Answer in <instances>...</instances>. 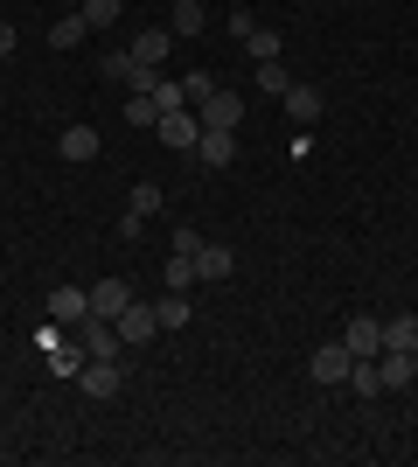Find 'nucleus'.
I'll list each match as a JSON object with an SVG mask.
<instances>
[{
	"label": "nucleus",
	"mask_w": 418,
	"mask_h": 467,
	"mask_svg": "<svg viewBox=\"0 0 418 467\" xmlns=\"http://www.w3.org/2000/svg\"><path fill=\"white\" fill-rule=\"evenodd\" d=\"M349 363H356V356H349V342H321V349L307 356V377H314L321 390H335V384H349Z\"/></svg>",
	"instance_id": "nucleus-1"
},
{
	"label": "nucleus",
	"mask_w": 418,
	"mask_h": 467,
	"mask_svg": "<svg viewBox=\"0 0 418 467\" xmlns=\"http://www.w3.org/2000/svg\"><path fill=\"white\" fill-rule=\"evenodd\" d=\"M77 342L91 349V363H119V349H126V335L112 328V321H98V314H84V321H77Z\"/></svg>",
	"instance_id": "nucleus-2"
},
{
	"label": "nucleus",
	"mask_w": 418,
	"mask_h": 467,
	"mask_svg": "<svg viewBox=\"0 0 418 467\" xmlns=\"http://www.w3.org/2000/svg\"><path fill=\"white\" fill-rule=\"evenodd\" d=\"M196 119H202V126H217V133H238V126H244V98L238 91H209Z\"/></svg>",
	"instance_id": "nucleus-3"
},
{
	"label": "nucleus",
	"mask_w": 418,
	"mask_h": 467,
	"mask_svg": "<svg viewBox=\"0 0 418 467\" xmlns=\"http://www.w3.org/2000/svg\"><path fill=\"white\" fill-rule=\"evenodd\" d=\"M133 300H139V293L126 286V279H98V286H91V314H98V321H119Z\"/></svg>",
	"instance_id": "nucleus-4"
},
{
	"label": "nucleus",
	"mask_w": 418,
	"mask_h": 467,
	"mask_svg": "<svg viewBox=\"0 0 418 467\" xmlns=\"http://www.w3.org/2000/svg\"><path fill=\"white\" fill-rule=\"evenodd\" d=\"M196 140H202V119H196V112H168V119H160V147L196 154Z\"/></svg>",
	"instance_id": "nucleus-5"
},
{
	"label": "nucleus",
	"mask_w": 418,
	"mask_h": 467,
	"mask_svg": "<svg viewBox=\"0 0 418 467\" xmlns=\"http://www.w3.org/2000/svg\"><path fill=\"white\" fill-rule=\"evenodd\" d=\"M230 273H238V252L202 237V244H196V279H209V286H217V279H230Z\"/></svg>",
	"instance_id": "nucleus-6"
},
{
	"label": "nucleus",
	"mask_w": 418,
	"mask_h": 467,
	"mask_svg": "<svg viewBox=\"0 0 418 467\" xmlns=\"http://www.w3.org/2000/svg\"><path fill=\"white\" fill-rule=\"evenodd\" d=\"M112 328H119L126 342H154V335H160V314H154V300H133V307H126L119 321H112Z\"/></svg>",
	"instance_id": "nucleus-7"
},
{
	"label": "nucleus",
	"mask_w": 418,
	"mask_h": 467,
	"mask_svg": "<svg viewBox=\"0 0 418 467\" xmlns=\"http://www.w3.org/2000/svg\"><path fill=\"white\" fill-rule=\"evenodd\" d=\"M196 161H202V168H230V161H238V133H217V126H202Z\"/></svg>",
	"instance_id": "nucleus-8"
},
{
	"label": "nucleus",
	"mask_w": 418,
	"mask_h": 467,
	"mask_svg": "<svg viewBox=\"0 0 418 467\" xmlns=\"http://www.w3.org/2000/svg\"><path fill=\"white\" fill-rule=\"evenodd\" d=\"M49 314H56L63 328H77L84 314H91V286H56L49 293Z\"/></svg>",
	"instance_id": "nucleus-9"
},
{
	"label": "nucleus",
	"mask_w": 418,
	"mask_h": 467,
	"mask_svg": "<svg viewBox=\"0 0 418 467\" xmlns=\"http://www.w3.org/2000/svg\"><path fill=\"white\" fill-rule=\"evenodd\" d=\"M342 342H349V356H383V321H370V314H356V321L342 328Z\"/></svg>",
	"instance_id": "nucleus-10"
},
{
	"label": "nucleus",
	"mask_w": 418,
	"mask_h": 467,
	"mask_svg": "<svg viewBox=\"0 0 418 467\" xmlns=\"http://www.w3.org/2000/svg\"><path fill=\"white\" fill-rule=\"evenodd\" d=\"M84 390L105 405V398H119V390H126V370H119V363H84Z\"/></svg>",
	"instance_id": "nucleus-11"
},
{
	"label": "nucleus",
	"mask_w": 418,
	"mask_h": 467,
	"mask_svg": "<svg viewBox=\"0 0 418 467\" xmlns=\"http://www.w3.org/2000/svg\"><path fill=\"white\" fill-rule=\"evenodd\" d=\"M56 154L63 161H98V126H63Z\"/></svg>",
	"instance_id": "nucleus-12"
},
{
	"label": "nucleus",
	"mask_w": 418,
	"mask_h": 467,
	"mask_svg": "<svg viewBox=\"0 0 418 467\" xmlns=\"http://www.w3.org/2000/svg\"><path fill=\"white\" fill-rule=\"evenodd\" d=\"M126 49H133V63H154V70H160V63H168V49H175V36H168V28H147V36H133Z\"/></svg>",
	"instance_id": "nucleus-13"
},
{
	"label": "nucleus",
	"mask_w": 418,
	"mask_h": 467,
	"mask_svg": "<svg viewBox=\"0 0 418 467\" xmlns=\"http://www.w3.org/2000/svg\"><path fill=\"white\" fill-rule=\"evenodd\" d=\"M84 363H91V349H84V342H63V335L49 342V370H56V377H84Z\"/></svg>",
	"instance_id": "nucleus-14"
},
{
	"label": "nucleus",
	"mask_w": 418,
	"mask_h": 467,
	"mask_svg": "<svg viewBox=\"0 0 418 467\" xmlns=\"http://www.w3.org/2000/svg\"><path fill=\"white\" fill-rule=\"evenodd\" d=\"M202 0H175V7H168V36H202Z\"/></svg>",
	"instance_id": "nucleus-15"
},
{
	"label": "nucleus",
	"mask_w": 418,
	"mask_h": 467,
	"mask_svg": "<svg viewBox=\"0 0 418 467\" xmlns=\"http://www.w3.org/2000/svg\"><path fill=\"white\" fill-rule=\"evenodd\" d=\"M383 349H418V314H391L383 321Z\"/></svg>",
	"instance_id": "nucleus-16"
},
{
	"label": "nucleus",
	"mask_w": 418,
	"mask_h": 467,
	"mask_svg": "<svg viewBox=\"0 0 418 467\" xmlns=\"http://www.w3.org/2000/svg\"><path fill=\"white\" fill-rule=\"evenodd\" d=\"M349 390H356V398H377V390H383L377 356H356V363H349Z\"/></svg>",
	"instance_id": "nucleus-17"
},
{
	"label": "nucleus",
	"mask_w": 418,
	"mask_h": 467,
	"mask_svg": "<svg viewBox=\"0 0 418 467\" xmlns=\"http://www.w3.org/2000/svg\"><path fill=\"white\" fill-rule=\"evenodd\" d=\"M286 112H293L300 126H314V119H321V91H314V84H293V91H286Z\"/></svg>",
	"instance_id": "nucleus-18"
},
{
	"label": "nucleus",
	"mask_w": 418,
	"mask_h": 467,
	"mask_svg": "<svg viewBox=\"0 0 418 467\" xmlns=\"http://www.w3.org/2000/svg\"><path fill=\"white\" fill-rule=\"evenodd\" d=\"M154 314H160V328H189V293L168 286V293L154 300Z\"/></svg>",
	"instance_id": "nucleus-19"
},
{
	"label": "nucleus",
	"mask_w": 418,
	"mask_h": 467,
	"mask_svg": "<svg viewBox=\"0 0 418 467\" xmlns=\"http://www.w3.org/2000/svg\"><path fill=\"white\" fill-rule=\"evenodd\" d=\"M84 36H91V21H84V15H63L56 28H49V49H77Z\"/></svg>",
	"instance_id": "nucleus-20"
},
{
	"label": "nucleus",
	"mask_w": 418,
	"mask_h": 467,
	"mask_svg": "<svg viewBox=\"0 0 418 467\" xmlns=\"http://www.w3.org/2000/svg\"><path fill=\"white\" fill-rule=\"evenodd\" d=\"M251 70H259V91L265 98H286V91H293V78H286V63H279V57L272 63H251Z\"/></svg>",
	"instance_id": "nucleus-21"
},
{
	"label": "nucleus",
	"mask_w": 418,
	"mask_h": 467,
	"mask_svg": "<svg viewBox=\"0 0 418 467\" xmlns=\"http://www.w3.org/2000/svg\"><path fill=\"white\" fill-rule=\"evenodd\" d=\"M160 279H168L175 293H189V286H196V258H189V252H175L168 265H160Z\"/></svg>",
	"instance_id": "nucleus-22"
},
{
	"label": "nucleus",
	"mask_w": 418,
	"mask_h": 467,
	"mask_svg": "<svg viewBox=\"0 0 418 467\" xmlns=\"http://www.w3.org/2000/svg\"><path fill=\"white\" fill-rule=\"evenodd\" d=\"M77 15H84V21H91V28H112V21H119V15H126V0H84Z\"/></svg>",
	"instance_id": "nucleus-23"
},
{
	"label": "nucleus",
	"mask_w": 418,
	"mask_h": 467,
	"mask_svg": "<svg viewBox=\"0 0 418 467\" xmlns=\"http://www.w3.org/2000/svg\"><path fill=\"white\" fill-rule=\"evenodd\" d=\"M279 49H286V42H279L272 28H251V42H244V57H251V63H272Z\"/></svg>",
	"instance_id": "nucleus-24"
},
{
	"label": "nucleus",
	"mask_w": 418,
	"mask_h": 467,
	"mask_svg": "<svg viewBox=\"0 0 418 467\" xmlns=\"http://www.w3.org/2000/svg\"><path fill=\"white\" fill-rule=\"evenodd\" d=\"M126 126H160V112H154V91H133V98H126Z\"/></svg>",
	"instance_id": "nucleus-25"
},
{
	"label": "nucleus",
	"mask_w": 418,
	"mask_h": 467,
	"mask_svg": "<svg viewBox=\"0 0 418 467\" xmlns=\"http://www.w3.org/2000/svg\"><path fill=\"white\" fill-rule=\"evenodd\" d=\"M181 105H189V91H181V84H168V78H160V84H154V112L168 119V112H181Z\"/></svg>",
	"instance_id": "nucleus-26"
},
{
	"label": "nucleus",
	"mask_w": 418,
	"mask_h": 467,
	"mask_svg": "<svg viewBox=\"0 0 418 467\" xmlns=\"http://www.w3.org/2000/svg\"><path fill=\"white\" fill-rule=\"evenodd\" d=\"M98 70H105L112 84H126V70H133V49H112V57H98Z\"/></svg>",
	"instance_id": "nucleus-27"
},
{
	"label": "nucleus",
	"mask_w": 418,
	"mask_h": 467,
	"mask_svg": "<svg viewBox=\"0 0 418 467\" xmlns=\"http://www.w3.org/2000/svg\"><path fill=\"white\" fill-rule=\"evenodd\" d=\"M160 210V182H139L133 189V216H154Z\"/></svg>",
	"instance_id": "nucleus-28"
},
{
	"label": "nucleus",
	"mask_w": 418,
	"mask_h": 467,
	"mask_svg": "<svg viewBox=\"0 0 418 467\" xmlns=\"http://www.w3.org/2000/svg\"><path fill=\"white\" fill-rule=\"evenodd\" d=\"M154 84H160L154 63H133V70H126V91H154Z\"/></svg>",
	"instance_id": "nucleus-29"
},
{
	"label": "nucleus",
	"mask_w": 418,
	"mask_h": 467,
	"mask_svg": "<svg viewBox=\"0 0 418 467\" xmlns=\"http://www.w3.org/2000/svg\"><path fill=\"white\" fill-rule=\"evenodd\" d=\"M251 28H259V15H251V7H230V36L251 42Z\"/></svg>",
	"instance_id": "nucleus-30"
},
{
	"label": "nucleus",
	"mask_w": 418,
	"mask_h": 467,
	"mask_svg": "<svg viewBox=\"0 0 418 467\" xmlns=\"http://www.w3.org/2000/svg\"><path fill=\"white\" fill-rule=\"evenodd\" d=\"M0 57H15V28L7 21H0Z\"/></svg>",
	"instance_id": "nucleus-31"
},
{
	"label": "nucleus",
	"mask_w": 418,
	"mask_h": 467,
	"mask_svg": "<svg viewBox=\"0 0 418 467\" xmlns=\"http://www.w3.org/2000/svg\"><path fill=\"white\" fill-rule=\"evenodd\" d=\"M0 398H7V390H0Z\"/></svg>",
	"instance_id": "nucleus-32"
}]
</instances>
